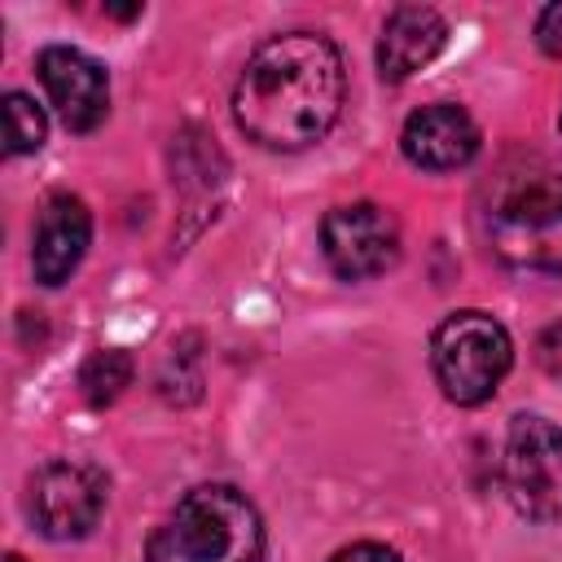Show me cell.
Segmentation results:
<instances>
[{"instance_id": "cell-15", "label": "cell", "mask_w": 562, "mask_h": 562, "mask_svg": "<svg viewBox=\"0 0 562 562\" xmlns=\"http://www.w3.org/2000/svg\"><path fill=\"white\" fill-rule=\"evenodd\" d=\"M329 562H400V553H395V549H386V544L360 540V544H347V549H338Z\"/></svg>"}, {"instance_id": "cell-5", "label": "cell", "mask_w": 562, "mask_h": 562, "mask_svg": "<svg viewBox=\"0 0 562 562\" xmlns=\"http://www.w3.org/2000/svg\"><path fill=\"white\" fill-rule=\"evenodd\" d=\"M505 492L531 522L562 518V430L549 417H514L505 439Z\"/></svg>"}, {"instance_id": "cell-14", "label": "cell", "mask_w": 562, "mask_h": 562, "mask_svg": "<svg viewBox=\"0 0 562 562\" xmlns=\"http://www.w3.org/2000/svg\"><path fill=\"white\" fill-rule=\"evenodd\" d=\"M536 40L549 57H562V0L558 4H544L540 18H536Z\"/></svg>"}, {"instance_id": "cell-16", "label": "cell", "mask_w": 562, "mask_h": 562, "mask_svg": "<svg viewBox=\"0 0 562 562\" xmlns=\"http://www.w3.org/2000/svg\"><path fill=\"white\" fill-rule=\"evenodd\" d=\"M4 562H22V558H18V553H9V558H4Z\"/></svg>"}, {"instance_id": "cell-7", "label": "cell", "mask_w": 562, "mask_h": 562, "mask_svg": "<svg viewBox=\"0 0 562 562\" xmlns=\"http://www.w3.org/2000/svg\"><path fill=\"white\" fill-rule=\"evenodd\" d=\"M105 509V479L79 461H48L31 474V518L48 540H79Z\"/></svg>"}, {"instance_id": "cell-2", "label": "cell", "mask_w": 562, "mask_h": 562, "mask_svg": "<svg viewBox=\"0 0 562 562\" xmlns=\"http://www.w3.org/2000/svg\"><path fill=\"white\" fill-rule=\"evenodd\" d=\"M487 241L509 268L562 272V171L540 158L505 167L487 198Z\"/></svg>"}, {"instance_id": "cell-10", "label": "cell", "mask_w": 562, "mask_h": 562, "mask_svg": "<svg viewBox=\"0 0 562 562\" xmlns=\"http://www.w3.org/2000/svg\"><path fill=\"white\" fill-rule=\"evenodd\" d=\"M92 241V215L79 198L70 193H57L48 198V206L40 211V224H35V241H31V268H35V281L40 285H61L83 250Z\"/></svg>"}, {"instance_id": "cell-8", "label": "cell", "mask_w": 562, "mask_h": 562, "mask_svg": "<svg viewBox=\"0 0 562 562\" xmlns=\"http://www.w3.org/2000/svg\"><path fill=\"white\" fill-rule=\"evenodd\" d=\"M40 83L57 110V119L70 132H92L110 110V79L101 61H92L79 48L53 44L40 53Z\"/></svg>"}, {"instance_id": "cell-13", "label": "cell", "mask_w": 562, "mask_h": 562, "mask_svg": "<svg viewBox=\"0 0 562 562\" xmlns=\"http://www.w3.org/2000/svg\"><path fill=\"white\" fill-rule=\"evenodd\" d=\"M44 145V114L26 92L4 97V149L9 154H35Z\"/></svg>"}, {"instance_id": "cell-17", "label": "cell", "mask_w": 562, "mask_h": 562, "mask_svg": "<svg viewBox=\"0 0 562 562\" xmlns=\"http://www.w3.org/2000/svg\"><path fill=\"white\" fill-rule=\"evenodd\" d=\"M558 127H562V119H558Z\"/></svg>"}, {"instance_id": "cell-3", "label": "cell", "mask_w": 562, "mask_h": 562, "mask_svg": "<svg viewBox=\"0 0 562 562\" xmlns=\"http://www.w3.org/2000/svg\"><path fill=\"white\" fill-rule=\"evenodd\" d=\"M145 562H263V518L246 492L202 483L149 536Z\"/></svg>"}, {"instance_id": "cell-4", "label": "cell", "mask_w": 562, "mask_h": 562, "mask_svg": "<svg viewBox=\"0 0 562 562\" xmlns=\"http://www.w3.org/2000/svg\"><path fill=\"white\" fill-rule=\"evenodd\" d=\"M509 364H514V342L505 325L487 312H452L439 321L430 338V369L452 404L470 408L492 400Z\"/></svg>"}, {"instance_id": "cell-12", "label": "cell", "mask_w": 562, "mask_h": 562, "mask_svg": "<svg viewBox=\"0 0 562 562\" xmlns=\"http://www.w3.org/2000/svg\"><path fill=\"white\" fill-rule=\"evenodd\" d=\"M127 382H132V356L119 351V347L92 351V356L83 360V369H79V391H83V400L97 404V408L114 404Z\"/></svg>"}, {"instance_id": "cell-11", "label": "cell", "mask_w": 562, "mask_h": 562, "mask_svg": "<svg viewBox=\"0 0 562 562\" xmlns=\"http://www.w3.org/2000/svg\"><path fill=\"white\" fill-rule=\"evenodd\" d=\"M443 44H448V22L435 9H426V4H400L382 22L378 70H382V79L400 83V79L417 75L422 66H430L443 53Z\"/></svg>"}, {"instance_id": "cell-6", "label": "cell", "mask_w": 562, "mask_h": 562, "mask_svg": "<svg viewBox=\"0 0 562 562\" xmlns=\"http://www.w3.org/2000/svg\"><path fill=\"white\" fill-rule=\"evenodd\" d=\"M321 250L342 281H369L395 268L400 259V224L378 202L334 206L321 220Z\"/></svg>"}, {"instance_id": "cell-9", "label": "cell", "mask_w": 562, "mask_h": 562, "mask_svg": "<svg viewBox=\"0 0 562 562\" xmlns=\"http://www.w3.org/2000/svg\"><path fill=\"white\" fill-rule=\"evenodd\" d=\"M400 145L404 158L422 171H457L479 154V123L461 105L435 101L404 119Z\"/></svg>"}, {"instance_id": "cell-1", "label": "cell", "mask_w": 562, "mask_h": 562, "mask_svg": "<svg viewBox=\"0 0 562 562\" xmlns=\"http://www.w3.org/2000/svg\"><path fill=\"white\" fill-rule=\"evenodd\" d=\"M342 53L321 31H281L263 40L233 88L237 127L263 149L316 145L342 110Z\"/></svg>"}]
</instances>
